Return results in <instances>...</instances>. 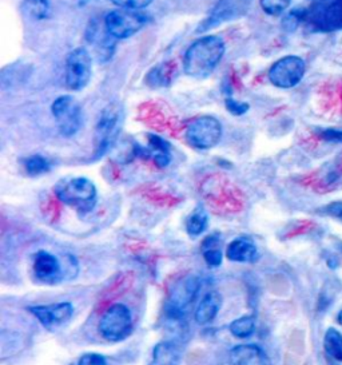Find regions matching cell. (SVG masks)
<instances>
[{
    "label": "cell",
    "instance_id": "e0dca14e",
    "mask_svg": "<svg viewBox=\"0 0 342 365\" xmlns=\"http://www.w3.org/2000/svg\"><path fill=\"white\" fill-rule=\"evenodd\" d=\"M133 282H134V276H133L131 272L120 273L117 279L110 285V288L105 292V294L99 297L95 311L100 312L108 308L113 301L117 300L118 297L125 294L131 288Z\"/></svg>",
    "mask_w": 342,
    "mask_h": 365
},
{
    "label": "cell",
    "instance_id": "44dd1931",
    "mask_svg": "<svg viewBox=\"0 0 342 365\" xmlns=\"http://www.w3.org/2000/svg\"><path fill=\"white\" fill-rule=\"evenodd\" d=\"M221 304H222V299L217 292L207 293L195 311L194 314L195 322L200 325H206L213 322L221 309Z\"/></svg>",
    "mask_w": 342,
    "mask_h": 365
},
{
    "label": "cell",
    "instance_id": "603a6c76",
    "mask_svg": "<svg viewBox=\"0 0 342 365\" xmlns=\"http://www.w3.org/2000/svg\"><path fill=\"white\" fill-rule=\"evenodd\" d=\"M323 348L329 357L337 360V361H342L341 333L334 328L328 329V332L325 333V339H323Z\"/></svg>",
    "mask_w": 342,
    "mask_h": 365
},
{
    "label": "cell",
    "instance_id": "4fadbf2b",
    "mask_svg": "<svg viewBox=\"0 0 342 365\" xmlns=\"http://www.w3.org/2000/svg\"><path fill=\"white\" fill-rule=\"evenodd\" d=\"M28 311L31 312L46 329L55 332L71 320L74 308L70 302H58L51 305L30 307Z\"/></svg>",
    "mask_w": 342,
    "mask_h": 365
},
{
    "label": "cell",
    "instance_id": "d6a6232c",
    "mask_svg": "<svg viewBox=\"0 0 342 365\" xmlns=\"http://www.w3.org/2000/svg\"><path fill=\"white\" fill-rule=\"evenodd\" d=\"M42 210H44V215H47V218L51 222H55L59 218V215H61V209H59V206H58L55 201H50L48 205H47V207H44Z\"/></svg>",
    "mask_w": 342,
    "mask_h": 365
},
{
    "label": "cell",
    "instance_id": "7c38bea8",
    "mask_svg": "<svg viewBox=\"0 0 342 365\" xmlns=\"http://www.w3.org/2000/svg\"><path fill=\"white\" fill-rule=\"evenodd\" d=\"M200 289V279L195 276H187L177 282L171 290L170 300L166 305V312L170 319H181L186 308L192 304Z\"/></svg>",
    "mask_w": 342,
    "mask_h": 365
},
{
    "label": "cell",
    "instance_id": "9c48e42d",
    "mask_svg": "<svg viewBox=\"0 0 342 365\" xmlns=\"http://www.w3.org/2000/svg\"><path fill=\"white\" fill-rule=\"evenodd\" d=\"M93 73V56L83 47L75 48L66 59V85L71 91L83 90Z\"/></svg>",
    "mask_w": 342,
    "mask_h": 365
},
{
    "label": "cell",
    "instance_id": "4316f807",
    "mask_svg": "<svg viewBox=\"0 0 342 365\" xmlns=\"http://www.w3.org/2000/svg\"><path fill=\"white\" fill-rule=\"evenodd\" d=\"M23 7L27 14L36 21L44 19L48 15V10H50L47 0H24Z\"/></svg>",
    "mask_w": 342,
    "mask_h": 365
},
{
    "label": "cell",
    "instance_id": "2e32d148",
    "mask_svg": "<svg viewBox=\"0 0 342 365\" xmlns=\"http://www.w3.org/2000/svg\"><path fill=\"white\" fill-rule=\"evenodd\" d=\"M229 365H271L267 354L256 345H237L230 351Z\"/></svg>",
    "mask_w": 342,
    "mask_h": 365
},
{
    "label": "cell",
    "instance_id": "f1b7e54d",
    "mask_svg": "<svg viewBox=\"0 0 342 365\" xmlns=\"http://www.w3.org/2000/svg\"><path fill=\"white\" fill-rule=\"evenodd\" d=\"M119 9H126V10H134L139 11L146 9L152 3V0H111Z\"/></svg>",
    "mask_w": 342,
    "mask_h": 365
},
{
    "label": "cell",
    "instance_id": "1f68e13d",
    "mask_svg": "<svg viewBox=\"0 0 342 365\" xmlns=\"http://www.w3.org/2000/svg\"><path fill=\"white\" fill-rule=\"evenodd\" d=\"M320 137L322 140H328V142L342 143V130H321Z\"/></svg>",
    "mask_w": 342,
    "mask_h": 365
},
{
    "label": "cell",
    "instance_id": "d6986e66",
    "mask_svg": "<svg viewBox=\"0 0 342 365\" xmlns=\"http://www.w3.org/2000/svg\"><path fill=\"white\" fill-rule=\"evenodd\" d=\"M182 361L181 345L175 341H160L154 346L150 365H180Z\"/></svg>",
    "mask_w": 342,
    "mask_h": 365
},
{
    "label": "cell",
    "instance_id": "cb8c5ba5",
    "mask_svg": "<svg viewBox=\"0 0 342 365\" xmlns=\"http://www.w3.org/2000/svg\"><path fill=\"white\" fill-rule=\"evenodd\" d=\"M23 168L28 175L36 177L50 172L51 163L43 155H30L23 160Z\"/></svg>",
    "mask_w": 342,
    "mask_h": 365
},
{
    "label": "cell",
    "instance_id": "30bf717a",
    "mask_svg": "<svg viewBox=\"0 0 342 365\" xmlns=\"http://www.w3.org/2000/svg\"><path fill=\"white\" fill-rule=\"evenodd\" d=\"M146 22H147V18L139 11L118 9L107 14L105 18V27L107 33L110 34L114 39L120 41V39H128L130 36L139 33Z\"/></svg>",
    "mask_w": 342,
    "mask_h": 365
},
{
    "label": "cell",
    "instance_id": "484cf974",
    "mask_svg": "<svg viewBox=\"0 0 342 365\" xmlns=\"http://www.w3.org/2000/svg\"><path fill=\"white\" fill-rule=\"evenodd\" d=\"M207 227V215L202 210H197L186 220V230L192 237L201 236Z\"/></svg>",
    "mask_w": 342,
    "mask_h": 365
},
{
    "label": "cell",
    "instance_id": "4dcf8cb0",
    "mask_svg": "<svg viewBox=\"0 0 342 365\" xmlns=\"http://www.w3.org/2000/svg\"><path fill=\"white\" fill-rule=\"evenodd\" d=\"M78 365H108V363L102 354H86L79 359Z\"/></svg>",
    "mask_w": 342,
    "mask_h": 365
},
{
    "label": "cell",
    "instance_id": "8fae6325",
    "mask_svg": "<svg viewBox=\"0 0 342 365\" xmlns=\"http://www.w3.org/2000/svg\"><path fill=\"white\" fill-rule=\"evenodd\" d=\"M305 62L294 55L281 58L269 70V81L279 88L297 86L305 76Z\"/></svg>",
    "mask_w": 342,
    "mask_h": 365
},
{
    "label": "cell",
    "instance_id": "ba28073f",
    "mask_svg": "<svg viewBox=\"0 0 342 365\" xmlns=\"http://www.w3.org/2000/svg\"><path fill=\"white\" fill-rule=\"evenodd\" d=\"M51 111L59 133L66 138L74 137L82 128V108L74 97L62 96L56 98L51 106Z\"/></svg>",
    "mask_w": 342,
    "mask_h": 365
},
{
    "label": "cell",
    "instance_id": "ffe728a7",
    "mask_svg": "<svg viewBox=\"0 0 342 365\" xmlns=\"http://www.w3.org/2000/svg\"><path fill=\"white\" fill-rule=\"evenodd\" d=\"M226 257L235 262H256L258 249L250 240L238 238L229 244L226 249Z\"/></svg>",
    "mask_w": 342,
    "mask_h": 365
},
{
    "label": "cell",
    "instance_id": "e575fe53",
    "mask_svg": "<svg viewBox=\"0 0 342 365\" xmlns=\"http://www.w3.org/2000/svg\"><path fill=\"white\" fill-rule=\"evenodd\" d=\"M338 322L342 325V311L340 312V314H338Z\"/></svg>",
    "mask_w": 342,
    "mask_h": 365
},
{
    "label": "cell",
    "instance_id": "ac0fdd59",
    "mask_svg": "<svg viewBox=\"0 0 342 365\" xmlns=\"http://www.w3.org/2000/svg\"><path fill=\"white\" fill-rule=\"evenodd\" d=\"M139 153L149 157L158 168H166L171 161L170 146L157 135H149L146 148H139Z\"/></svg>",
    "mask_w": 342,
    "mask_h": 365
},
{
    "label": "cell",
    "instance_id": "6da1fadb",
    "mask_svg": "<svg viewBox=\"0 0 342 365\" xmlns=\"http://www.w3.org/2000/svg\"><path fill=\"white\" fill-rule=\"evenodd\" d=\"M226 46L215 35H207L192 42L183 56V71L186 76L202 79L210 76L224 58Z\"/></svg>",
    "mask_w": 342,
    "mask_h": 365
},
{
    "label": "cell",
    "instance_id": "83f0119b",
    "mask_svg": "<svg viewBox=\"0 0 342 365\" xmlns=\"http://www.w3.org/2000/svg\"><path fill=\"white\" fill-rule=\"evenodd\" d=\"M291 0H259L261 9L270 16H279L286 11Z\"/></svg>",
    "mask_w": 342,
    "mask_h": 365
},
{
    "label": "cell",
    "instance_id": "277c9868",
    "mask_svg": "<svg viewBox=\"0 0 342 365\" xmlns=\"http://www.w3.org/2000/svg\"><path fill=\"white\" fill-rule=\"evenodd\" d=\"M304 22L322 33L342 30V0H310Z\"/></svg>",
    "mask_w": 342,
    "mask_h": 365
},
{
    "label": "cell",
    "instance_id": "9a60e30c",
    "mask_svg": "<svg viewBox=\"0 0 342 365\" xmlns=\"http://www.w3.org/2000/svg\"><path fill=\"white\" fill-rule=\"evenodd\" d=\"M32 270L35 277L46 284H53L61 279L59 259L46 250H41L35 255Z\"/></svg>",
    "mask_w": 342,
    "mask_h": 365
},
{
    "label": "cell",
    "instance_id": "8992f818",
    "mask_svg": "<svg viewBox=\"0 0 342 365\" xmlns=\"http://www.w3.org/2000/svg\"><path fill=\"white\" fill-rule=\"evenodd\" d=\"M123 120V108L118 103L113 102L102 110L95 128L96 155L105 154L108 148L117 140L119 130L122 128Z\"/></svg>",
    "mask_w": 342,
    "mask_h": 365
},
{
    "label": "cell",
    "instance_id": "f546056e",
    "mask_svg": "<svg viewBox=\"0 0 342 365\" xmlns=\"http://www.w3.org/2000/svg\"><path fill=\"white\" fill-rule=\"evenodd\" d=\"M226 108L232 114L239 117V115H244L246 111L249 110V105L245 102H239L237 99H233V98H227L226 99Z\"/></svg>",
    "mask_w": 342,
    "mask_h": 365
},
{
    "label": "cell",
    "instance_id": "52a82bcc",
    "mask_svg": "<svg viewBox=\"0 0 342 365\" xmlns=\"http://www.w3.org/2000/svg\"><path fill=\"white\" fill-rule=\"evenodd\" d=\"M133 331V319L128 307L123 304H114L108 307L100 317L99 332L113 343L125 340Z\"/></svg>",
    "mask_w": 342,
    "mask_h": 365
},
{
    "label": "cell",
    "instance_id": "3957f363",
    "mask_svg": "<svg viewBox=\"0 0 342 365\" xmlns=\"http://www.w3.org/2000/svg\"><path fill=\"white\" fill-rule=\"evenodd\" d=\"M203 195L210 209L217 215H237L242 212L245 206L244 195L226 181L212 180L204 183Z\"/></svg>",
    "mask_w": 342,
    "mask_h": 365
},
{
    "label": "cell",
    "instance_id": "5bb4252c",
    "mask_svg": "<svg viewBox=\"0 0 342 365\" xmlns=\"http://www.w3.org/2000/svg\"><path fill=\"white\" fill-rule=\"evenodd\" d=\"M247 1L249 0H221L218 3V6L215 7L213 14L210 18H207L206 22L201 24V27L198 29V33L207 31L210 29H213L215 26L226 22V21H232L234 16L241 15L242 12L247 10Z\"/></svg>",
    "mask_w": 342,
    "mask_h": 365
},
{
    "label": "cell",
    "instance_id": "7a4b0ae2",
    "mask_svg": "<svg viewBox=\"0 0 342 365\" xmlns=\"http://www.w3.org/2000/svg\"><path fill=\"white\" fill-rule=\"evenodd\" d=\"M53 193L58 201L76 209L79 213H90L96 205L95 185L86 177L63 178L56 182Z\"/></svg>",
    "mask_w": 342,
    "mask_h": 365
},
{
    "label": "cell",
    "instance_id": "836d02e7",
    "mask_svg": "<svg viewBox=\"0 0 342 365\" xmlns=\"http://www.w3.org/2000/svg\"><path fill=\"white\" fill-rule=\"evenodd\" d=\"M328 213L334 215V217L342 218V202L331 205V206L328 207Z\"/></svg>",
    "mask_w": 342,
    "mask_h": 365
},
{
    "label": "cell",
    "instance_id": "7402d4cb",
    "mask_svg": "<svg viewBox=\"0 0 342 365\" xmlns=\"http://www.w3.org/2000/svg\"><path fill=\"white\" fill-rule=\"evenodd\" d=\"M201 249H202L203 258L207 262V265L219 267L222 264L224 253H222V249H221L219 235H212V236L206 237L203 240Z\"/></svg>",
    "mask_w": 342,
    "mask_h": 365
},
{
    "label": "cell",
    "instance_id": "5b68a950",
    "mask_svg": "<svg viewBox=\"0 0 342 365\" xmlns=\"http://www.w3.org/2000/svg\"><path fill=\"white\" fill-rule=\"evenodd\" d=\"M186 140L194 149L210 150L222 137V126L219 120L212 115H201L192 119L185 131Z\"/></svg>",
    "mask_w": 342,
    "mask_h": 365
},
{
    "label": "cell",
    "instance_id": "d4e9b609",
    "mask_svg": "<svg viewBox=\"0 0 342 365\" xmlns=\"http://www.w3.org/2000/svg\"><path fill=\"white\" fill-rule=\"evenodd\" d=\"M256 329V319L253 316L239 317L230 324V332L235 337L246 339Z\"/></svg>",
    "mask_w": 342,
    "mask_h": 365
}]
</instances>
